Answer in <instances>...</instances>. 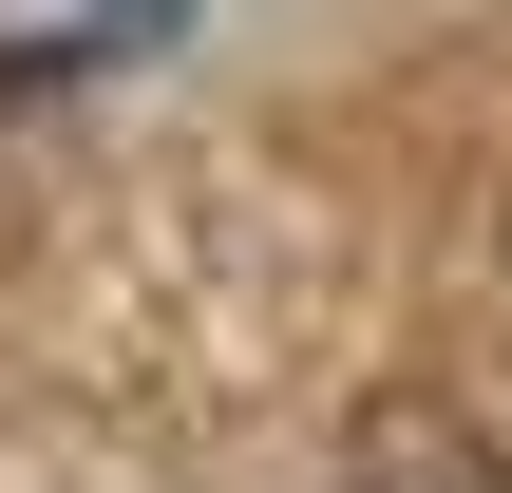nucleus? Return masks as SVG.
I'll return each mask as SVG.
<instances>
[{
	"mask_svg": "<svg viewBox=\"0 0 512 493\" xmlns=\"http://www.w3.org/2000/svg\"><path fill=\"white\" fill-rule=\"evenodd\" d=\"M342 493H512V399H494V380H456V399H380L361 456H342Z\"/></svg>",
	"mask_w": 512,
	"mask_h": 493,
	"instance_id": "nucleus-1",
	"label": "nucleus"
},
{
	"mask_svg": "<svg viewBox=\"0 0 512 493\" xmlns=\"http://www.w3.org/2000/svg\"><path fill=\"white\" fill-rule=\"evenodd\" d=\"M190 0H57V19H19L0 38V95H57V76H114L133 38H171Z\"/></svg>",
	"mask_w": 512,
	"mask_h": 493,
	"instance_id": "nucleus-2",
	"label": "nucleus"
}]
</instances>
